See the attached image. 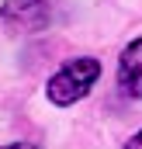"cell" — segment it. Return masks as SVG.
<instances>
[{
  "instance_id": "cell-1",
  "label": "cell",
  "mask_w": 142,
  "mask_h": 149,
  "mask_svg": "<svg viewBox=\"0 0 142 149\" xmlns=\"http://www.w3.org/2000/svg\"><path fill=\"white\" fill-rule=\"evenodd\" d=\"M101 76V63L90 59V56H80V59H70L59 73L49 80V101L66 108V104H76L80 97L90 94V87L97 83Z\"/></svg>"
},
{
  "instance_id": "cell-5",
  "label": "cell",
  "mask_w": 142,
  "mask_h": 149,
  "mask_svg": "<svg viewBox=\"0 0 142 149\" xmlns=\"http://www.w3.org/2000/svg\"><path fill=\"white\" fill-rule=\"evenodd\" d=\"M0 149H38L35 142H14V146H0Z\"/></svg>"
},
{
  "instance_id": "cell-4",
  "label": "cell",
  "mask_w": 142,
  "mask_h": 149,
  "mask_svg": "<svg viewBox=\"0 0 142 149\" xmlns=\"http://www.w3.org/2000/svg\"><path fill=\"white\" fill-rule=\"evenodd\" d=\"M125 149H142V128L132 135V139H128V142H125Z\"/></svg>"
},
{
  "instance_id": "cell-2",
  "label": "cell",
  "mask_w": 142,
  "mask_h": 149,
  "mask_svg": "<svg viewBox=\"0 0 142 149\" xmlns=\"http://www.w3.org/2000/svg\"><path fill=\"white\" fill-rule=\"evenodd\" d=\"M52 17L49 0H3L0 24L10 31H42Z\"/></svg>"
},
{
  "instance_id": "cell-3",
  "label": "cell",
  "mask_w": 142,
  "mask_h": 149,
  "mask_svg": "<svg viewBox=\"0 0 142 149\" xmlns=\"http://www.w3.org/2000/svg\"><path fill=\"white\" fill-rule=\"evenodd\" d=\"M118 87L125 97H142V38L128 42L118 59Z\"/></svg>"
}]
</instances>
